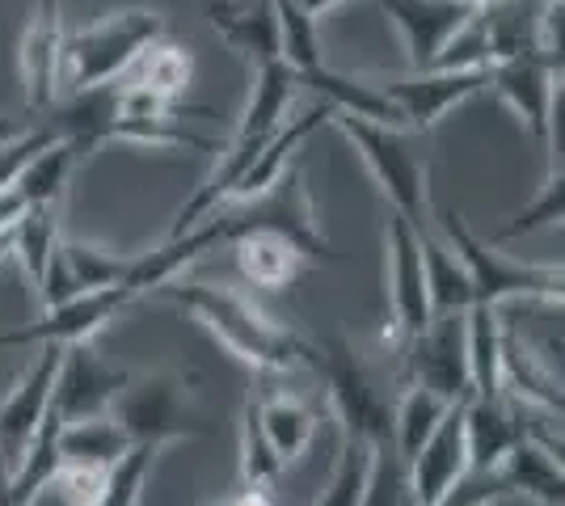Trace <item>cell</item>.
Segmentation results:
<instances>
[{"label":"cell","instance_id":"16","mask_svg":"<svg viewBox=\"0 0 565 506\" xmlns=\"http://www.w3.org/2000/svg\"><path fill=\"white\" fill-rule=\"evenodd\" d=\"M55 367H60V346H39V359L25 367V376L0 401V460L4 464L22 456L30 434L39 431V422L47 418Z\"/></svg>","mask_w":565,"mask_h":506},{"label":"cell","instance_id":"6","mask_svg":"<svg viewBox=\"0 0 565 506\" xmlns=\"http://www.w3.org/2000/svg\"><path fill=\"white\" fill-rule=\"evenodd\" d=\"M330 122L354 144V152L363 157V165L372 169L376 186L388 198V212L405 216L414 228H426L430 219V198H426V161L423 152H414V144L405 140L401 127H376V122L351 119L330 110Z\"/></svg>","mask_w":565,"mask_h":506},{"label":"cell","instance_id":"18","mask_svg":"<svg viewBox=\"0 0 565 506\" xmlns=\"http://www.w3.org/2000/svg\"><path fill=\"white\" fill-rule=\"evenodd\" d=\"M236 266L245 274V283H254L262 291H287L308 266L317 262L300 241L282 237L275 228H245L236 233L233 241Z\"/></svg>","mask_w":565,"mask_h":506},{"label":"cell","instance_id":"11","mask_svg":"<svg viewBox=\"0 0 565 506\" xmlns=\"http://www.w3.org/2000/svg\"><path fill=\"white\" fill-rule=\"evenodd\" d=\"M405 359H409V385L430 388L444 401H465V397H472L465 313L430 316V325H426L423 334H414L405 342Z\"/></svg>","mask_w":565,"mask_h":506},{"label":"cell","instance_id":"45","mask_svg":"<svg viewBox=\"0 0 565 506\" xmlns=\"http://www.w3.org/2000/svg\"><path fill=\"white\" fill-rule=\"evenodd\" d=\"M460 4H472V9H486V4H498V0H460Z\"/></svg>","mask_w":565,"mask_h":506},{"label":"cell","instance_id":"32","mask_svg":"<svg viewBox=\"0 0 565 506\" xmlns=\"http://www.w3.org/2000/svg\"><path fill=\"white\" fill-rule=\"evenodd\" d=\"M60 262L68 270L72 288L97 291V288L127 283L131 254H115V249H102V245H89V241H60Z\"/></svg>","mask_w":565,"mask_h":506},{"label":"cell","instance_id":"39","mask_svg":"<svg viewBox=\"0 0 565 506\" xmlns=\"http://www.w3.org/2000/svg\"><path fill=\"white\" fill-rule=\"evenodd\" d=\"M51 140H55V136H51L43 122L25 127L18 140H4V144H0V191H4V186H13V177L22 173L25 161H30L43 144H51Z\"/></svg>","mask_w":565,"mask_h":506},{"label":"cell","instance_id":"17","mask_svg":"<svg viewBox=\"0 0 565 506\" xmlns=\"http://www.w3.org/2000/svg\"><path fill=\"white\" fill-rule=\"evenodd\" d=\"M22 80L25 101L34 115L55 106V89L64 80V25H60V0H39L34 18L22 39Z\"/></svg>","mask_w":565,"mask_h":506},{"label":"cell","instance_id":"24","mask_svg":"<svg viewBox=\"0 0 565 506\" xmlns=\"http://www.w3.org/2000/svg\"><path fill=\"white\" fill-rule=\"evenodd\" d=\"M418 249H423V274L426 295H430V313H465L472 304V283L465 262L448 249L444 237H435L430 228H418Z\"/></svg>","mask_w":565,"mask_h":506},{"label":"cell","instance_id":"40","mask_svg":"<svg viewBox=\"0 0 565 506\" xmlns=\"http://www.w3.org/2000/svg\"><path fill=\"white\" fill-rule=\"evenodd\" d=\"M102 482H106V473H97V469H76V464H60V473H55V489L68 498V506H97L102 498Z\"/></svg>","mask_w":565,"mask_h":506},{"label":"cell","instance_id":"23","mask_svg":"<svg viewBox=\"0 0 565 506\" xmlns=\"http://www.w3.org/2000/svg\"><path fill=\"white\" fill-rule=\"evenodd\" d=\"M498 473L507 477L511 494H527L541 506H562L565 503V477H562V452L548 448L532 434H519V443L507 452L498 464Z\"/></svg>","mask_w":565,"mask_h":506},{"label":"cell","instance_id":"19","mask_svg":"<svg viewBox=\"0 0 565 506\" xmlns=\"http://www.w3.org/2000/svg\"><path fill=\"white\" fill-rule=\"evenodd\" d=\"M212 25L236 55L249 60V68L282 60L279 18L270 0H212Z\"/></svg>","mask_w":565,"mask_h":506},{"label":"cell","instance_id":"31","mask_svg":"<svg viewBox=\"0 0 565 506\" xmlns=\"http://www.w3.org/2000/svg\"><path fill=\"white\" fill-rule=\"evenodd\" d=\"M190 55L182 47H173V43H152L148 51L136 55V64L127 68V73L118 76V80H127V85H140L148 94L157 97H169V101H182L190 85Z\"/></svg>","mask_w":565,"mask_h":506},{"label":"cell","instance_id":"42","mask_svg":"<svg viewBox=\"0 0 565 506\" xmlns=\"http://www.w3.org/2000/svg\"><path fill=\"white\" fill-rule=\"evenodd\" d=\"M338 4H347V0H296V9H300L305 18H312V22H317L321 13H330V9H338ZM367 4H372V0H367Z\"/></svg>","mask_w":565,"mask_h":506},{"label":"cell","instance_id":"28","mask_svg":"<svg viewBox=\"0 0 565 506\" xmlns=\"http://www.w3.org/2000/svg\"><path fill=\"white\" fill-rule=\"evenodd\" d=\"M18 469L9 473V485H13V498L22 506H34V498L51 489L55 473H60V418L47 410V418L39 422V431L30 434V443L22 448V456L13 460Z\"/></svg>","mask_w":565,"mask_h":506},{"label":"cell","instance_id":"27","mask_svg":"<svg viewBox=\"0 0 565 506\" xmlns=\"http://www.w3.org/2000/svg\"><path fill=\"white\" fill-rule=\"evenodd\" d=\"M127 434L118 431V422L106 418H85V422H60V460L76 464V469H97L106 473L118 456L127 452Z\"/></svg>","mask_w":565,"mask_h":506},{"label":"cell","instance_id":"43","mask_svg":"<svg viewBox=\"0 0 565 506\" xmlns=\"http://www.w3.org/2000/svg\"><path fill=\"white\" fill-rule=\"evenodd\" d=\"M25 127L18 119H4V115H0V144H4V140H18V136H22Z\"/></svg>","mask_w":565,"mask_h":506},{"label":"cell","instance_id":"34","mask_svg":"<svg viewBox=\"0 0 565 506\" xmlns=\"http://www.w3.org/2000/svg\"><path fill=\"white\" fill-rule=\"evenodd\" d=\"M275 4V18H279V39H282V64L296 68V76L321 68V34H317V22L305 18L296 9V0H270Z\"/></svg>","mask_w":565,"mask_h":506},{"label":"cell","instance_id":"20","mask_svg":"<svg viewBox=\"0 0 565 506\" xmlns=\"http://www.w3.org/2000/svg\"><path fill=\"white\" fill-rule=\"evenodd\" d=\"M523 422H519V406L502 397H465V448H469L472 473H490L498 469L507 452L519 443Z\"/></svg>","mask_w":565,"mask_h":506},{"label":"cell","instance_id":"4","mask_svg":"<svg viewBox=\"0 0 565 506\" xmlns=\"http://www.w3.org/2000/svg\"><path fill=\"white\" fill-rule=\"evenodd\" d=\"M169 25L161 13L148 9H127V13H106L102 22L85 25L76 34H64V80L72 89H97L110 85L136 64V55L161 43Z\"/></svg>","mask_w":565,"mask_h":506},{"label":"cell","instance_id":"36","mask_svg":"<svg viewBox=\"0 0 565 506\" xmlns=\"http://www.w3.org/2000/svg\"><path fill=\"white\" fill-rule=\"evenodd\" d=\"M279 473H282L279 456L270 452V443H266V434H262L258 401L249 397L245 410H241V485H262V489H270V485L279 482Z\"/></svg>","mask_w":565,"mask_h":506},{"label":"cell","instance_id":"14","mask_svg":"<svg viewBox=\"0 0 565 506\" xmlns=\"http://www.w3.org/2000/svg\"><path fill=\"white\" fill-rule=\"evenodd\" d=\"M469 473V448H465V401H451L444 422L430 431L414 460H405V503L435 506L451 485Z\"/></svg>","mask_w":565,"mask_h":506},{"label":"cell","instance_id":"15","mask_svg":"<svg viewBox=\"0 0 565 506\" xmlns=\"http://www.w3.org/2000/svg\"><path fill=\"white\" fill-rule=\"evenodd\" d=\"M372 4L384 9L388 22L397 25L414 73L435 68V60L451 43V34L477 13L472 4H460V0H372Z\"/></svg>","mask_w":565,"mask_h":506},{"label":"cell","instance_id":"37","mask_svg":"<svg viewBox=\"0 0 565 506\" xmlns=\"http://www.w3.org/2000/svg\"><path fill=\"white\" fill-rule=\"evenodd\" d=\"M562 203H565V186H562V165H557V169H548V177H544L541 191L532 194L515 216L498 228V237L511 241V237H523V233H541V228L562 224Z\"/></svg>","mask_w":565,"mask_h":506},{"label":"cell","instance_id":"2","mask_svg":"<svg viewBox=\"0 0 565 506\" xmlns=\"http://www.w3.org/2000/svg\"><path fill=\"white\" fill-rule=\"evenodd\" d=\"M296 89H300V76H296V68H287L282 60L254 68V94H249V106H245V115H241L236 136L228 140V148H220V165H215L212 177L194 191V198H190L186 207L178 212L169 237L190 233L194 224H203V219L212 216L215 207L228 198V191L245 177V169L258 161V152L275 140V131L287 122V110H291Z\"/></svg>","mask_w":565,"mask_h":506},{"label":"cell","instance_id":"3","mask_svg":"<svg viewBox=\"0 0 565 506\" xmlns=\"http://www.w3.org/2000/svg\"><path fill=\"white\" fill-rule=\"evenodd\" d=\"M439 237L448 249L465 262L472 283V304L502 309L511 300H544V304H562V266H527L502 258L494 245H486L472 233L460 212L444 207L439 212Z\"/></svg>","mask_w":565,"mask_h":506},{"label":"cell","instance_id":"22","mask_svg":"<svg viewBox=\"0 0 565 506\" xmlns=\"http://www.w3.org/2000/svg\"><path fill=\"white\" fill-rule=\"evenodd\" d=\"M254 401H258V422L266 443H270V452L279 456L282 469L296 464L312 448V439H317V427H321L317 410L308 406L305 397L282 392V388L279 392H262Z\"/></svg>","mask_w":565,"mask_h":506},{"label":"cell","instance_id":"44","mask_svg":"<svg viewBox=\"0 0 565 506\" xmlns=\"http://www.w3.org/2000/svg\"><path fill=\"white\" fill-rule=\"evenodd\" d=\"M13 258V245H9V233H0V262Z\"/></svg>","mask_w":565,"mask_h":506},{"label":"cell","instance_id":"9","mask_svg":"<svg viewBox=\"0 0 565 506\" xmlns=\"http://www.w3.org/2000/svg\"><path fill=\"white\" fill-rule=\"evenodd\" d=\"M140 295L115 283V288H97L81 291L64 304H55L39 321H30L22 330H4L0 334V351H13V346H72V342H94V334H102L110 321H115L127 304H136Z\"/></svg>","mask_w":565,"mask_h":506},{"label":"cell","instance_id":"7","mask_svg":"<svg viewBox=\"0 0 565 506\" xmlns=\"http://www.w3.org/2000/svg\"><path fill=\"white\" fill-rule=\"evenodd\" d=\"M110 418L118 422V431L127 434V443H148V448H166L178 439H199L207 431L190 380L173 376V372L127 380L122 392L115 397V406H110Z\"/></svg>","mask_w":565,"mask_h":506},{"label":"cell","instance_id":"30","mask_svg":"<svg viewBox=\"0 0 565 506\" xmlns=\"http://www.w3.org/2000/svg\"><path fill=\"white\" fill-rule=\"evenodd\" d=\"M451 401H444L439 392H430L423 385H409L401 392L397 406H393V452H397L401 464L414 460V452L430 439V431L444 422Z\"/></svg>","mask_w":565,"mask_h":506},{"label":"cell","instance_id":"26","mask_svg":"<svg viewBox=\"0 0 565 506\" xmlns=\"http://www.w3.org/2000/svg\"><path fill=\"white\" fill-rule=\"evenodd\" d=\"M60 241L64 237H60V207L55 203H34V207H25L22 216L13 219L9 245H13V258L25 266V279L34 288L43 283V274H47Z\"/></svg>","mask_w":565,"mask_h":506},{"label":"cell","instance_id":"41","mask_svg":"<svg viewBox=\"0 0 565 506\" xmlns=\"http://www.w3.org/2000/svg\"><path fill=\"white\" fill-rule=\"evenodd\" d=\"M215 506H275V494L262 489V485H241L236 494H228L224 503H215Z\"/></svg>","mask_w":565,"mask_h":506},{"label":"cell","instance_id":"29","mask_svg":"<svg viewBox=\"0 0 565 506\" xmlns=\"http://www.w3.org/2000/svg\"><path fill=\"white\" fill-rule=\"evenodd\" d=\"M76 157H81V152H76V144H68V140H51V144L39 148L22 165V173L13 177V191L22 194L25 207H34V203H55V207H60Z\"/></svg>","mask_w":565,"mask_h":506},{"label":"cell","instance_id":"1","mask_svg":"<svg viewBox=\"0 0 565 506\" xmlns=\"http://www.w3.org/2000/svg\"><path fill=\"white\" fill-rule=\"evenodd\" d=\"M161 295L173 300L178 309H186L207 334L233 351L241 363H249L254 372L279 376V372H296L308 363L312 342H305L300 334H291L287 325H279L275 316H266L249 300L233 288H215V283H161Z\"/></svg>","mask_w":565,"mask_h":506},{"label":"cell","instance_id":"38","mask_svg":"<svg viewBox=\"0 0 565 506\" xmlns=\"http://www.w3.org/2000/svg\"><path fill=\"white\" fill-rule=\"evenodd\" d=\"M502 498H511V485L498 469H490V473H472L469 469L435 506H498Z\"/></svg>","mask_w":565,"mask_h":506},{"label":"cell","instance_id":"21","mask_svg":"<svg viewBox=\"0 0 565 506\" xmlns=\"http://www.w3.org/2000/svg\"><path fill=\"white\" fill-rule=\"evenodd\" d=\"M300 89H312L330 110L338 115H351V119L376 122V127H405L397 115V106L380 94L376 76H351L338 73V68H312L300 76Z\"/></svg>","mask_w":565,"mask_h":506},{"label":"cell","instance_id":"25","mask_svg":"<svg viewBox=\"0 0 565 506\" xmlns=\"http://www.w3.org/2000/svg\"><path fill=\"white\" fill-rule=\"evenodd\" d=\"M465 342H469V385L472 397H502V321L498 309L469 304L465 309Z\"/></svg>","mask_w":565,"mask_h":506},{"label":"cell","instance_id":"12","mask_svg":"<svg viewBox=\"0 0 565 506\" xmlns=\"http://www.w3.org/2000/svg\"><path fill=\"white\" fill-rule=\"evenodd\" d=\"M380 94L397 106V115L405 127L414 131H430L448 110L465 106L472 94H481L490 85V68H426V73L409 76H376Z\"/></svg>","mask_w":565,"mask_h":506},{"label":"cell","instance_id":"35","mask_svg":"<svg viewBox=\"0 0 565 506\" xmlns=\"http://www.w3.org/2000/svg\"><path fill=\"white\" fill-rule=\"evenodd\" d=\"M161 448H148V443H131L118 464L106 469V482H102V498L97 506H140V494L148 485V473H152V460H157Z\"/></svg>","mask_w":565,"mask_h":506},{"label":"cell","instance_id":"8","mask_svg":"<svg viewBox=\"0 0 565 506\" xmlns=\"http://www.w3.org/2000/svg\"><path fill=\"white\" fill-rule=\"evenodd\" d=\"M562 68L548 64L541 55H515V60H502L490 68V94L515 115L527 136L548 152V169L562 165V152H557V106H562V85H557Z\"/></svg>","mask_w":565,"mask_h":506},{"label":"cell","instance_id":"13","mask_svg":"<svg viewBox=\"0 0 565 506\" xmlns=\"http://www.w3.org/2000/svg\"><path fill=\"white\" fill-rule=\"evenodd\" d=\"M384 279H388L393 325L409 342L414 334H423L435 313H430V295H426L418 228L397 212H388V219H384Z\"/></svg>","mask_w":565,"mask_h":506},{"label":"cell","instance_id":"5","mask_svg":"<svg viewBox=\"0 0 565 506\" xmlns=\"http://www.w3.org/2000/svg\"><path fill=\"white\" fill-rule=\"evenodd\" d=\"M308 367L321 376L330 406L342 422V439H363L372 448L393 443V406L384 401L376 380L359 363L347 337H326L308 351Z\"/></svg>","mask_w":565,"mask_h":506},{"label":"cell","instance_id":"10","mask_svg":"<svg viewBox=\"0 0 565 506\" xmlns=\"http://www.w3.org/2000/svg\"><path fill=\"white\" fill-rule=\"evenodd\" d=\"M127 380H131V376H127L122 367H110L89 342L60 346V367H55V385H51L47 410L55 413L60 422L106 418Z\"/></svg>","mask_w":565,"mask_h":506},{"label":"cell","instance_id":"33","mask_svg":"<svg viewBox=\"0 0 565 506\" xmlns=\"http://www.w3.org/2000/svg\"><path fill=\"white\" fill-rule=\"evenodd\" d=\"M372 464H376V448L363 443V439H342V452L333 464L330 485L317 494L312 506H359L372 482Z\"/></svg>","mask_w":565,"mask_h":506}]
</instances>
